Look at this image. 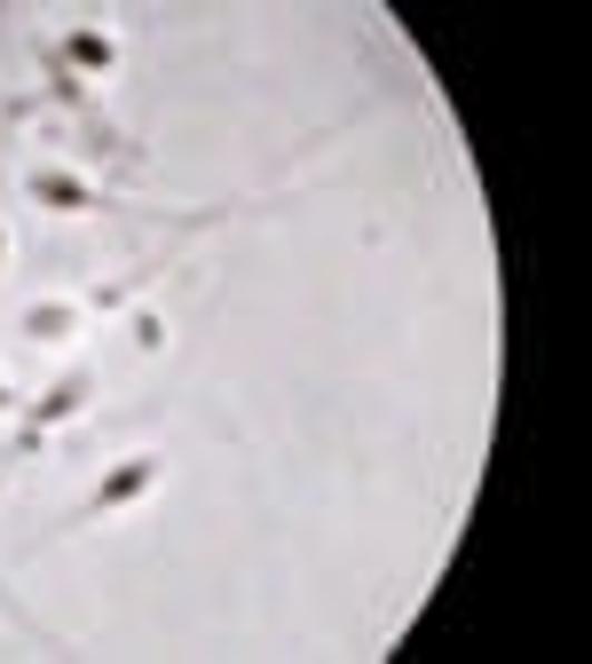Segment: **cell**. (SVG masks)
<instances>
[{
  "label": "cell",
  "mask_w": 592,
  "mask_h": 664,
  "mask_svg": "<svg viewBox=\"0 0 592 664\" xmlns=\"http://www.w3.org/2000/svg\"><path fill=\"white\" fill-rule=\"evenodd\" d=\"M79 403H88V380H56V388L32 403V428H56V420H71Z\"/></svg>",
  "instance_id": "obj_4"
},
{
  "label": "cell",
  "mask_w": 592,
  "mask_h": 664,
  "mask_svg": "<svg viewBox=\"0 0 592 664\" xmlns=\"http://www.w3.org/2000/svg\"><path fill=\"white\" fill-rule=\"evenodd\" d=\"M0 262H9V237H0Z\"/></svg>",
  "instance_id": "obj_7"
},
{
  "label": "cell",
  "mask_w": 592,
  "mask_h": 664,
  "mask_svg": "<svg viewBox=\"0 0 592 664\" xmlns=\"http://www.w3.org/2000/svg\"><path fill=\"white\" fill-rule=\"evenodd\" d=\"M24 332H32V341H71V332H79V309H63V301H32V309H24Z\"/></svg>",
  "instance_id": "obj_3"
},
{
  "label": "cell",
  "mask_w": 592,
  "mask_h": 664,
  "mask_svg": "<svg viewBox=\"0 0 592 664\" xmlns=\"http://www.w3.org/2000/svg\"><path fill=\"white\" fill-rule=\"evenodd\" d=\"M63 56H71L79 71H111V40H103V32H71Z\"/></svg>",
  "instance_id": "obj_5"
},
{
  "label": "cell",
  "mask_w": 592,
  "mask_h": 664,
  "mask_svg": "<svg viewBox=\"0 0 592 664\" xmlns=\"http://www.w3.org/2000/svg\"><path fill=\"white\" fill-rule=\"evenodd\" d=\"M150 482H158V459H127V467H111V475H103L96 507H127V498H142Z\"/></svg>",
  "instance_id": "obj_2"
},
{
  "label": "cell",
  "mask_w": 592,
  "mask_h": 664,
  "mask_svg": "<svg viewBox=\"0 0 592 664\" xmlns=\"http://www.w3.org/2000/svg\"><path fill=\"white\" fill-rule=\"evenodd\" d=\"M24 191H32V198H40L48 214H96V206H103V198H96L88 183H71V175H56V166H40V175H32Z\"/></svg>",
  "instance_id": "obj_1"
},
{
  "label": "cell",
  "mask_w": 592,
  "mask_h": 664,
  "mask_svg": "<svg viewBox=\"0 0 592 664\" xmlns=\"http://www.w3.org/2000/svg\"><path fill=\"white\" fill-rule=\"evenodd\" d=\"M0 411H17V388H9V380H0Z\"/></svg>",
  "instance_id": "obj_6"
}]
</instances>
